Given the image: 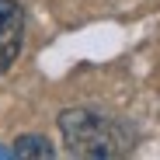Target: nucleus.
Masks as SVG:
<instances>
[{
  "mask_svg": "<svg viewBox=\"0 0 160 160\" xmlns=\"http://www.w3.org/2000/svg\"><path fill=\"white\" fill-rule=\"evenodd\" d=\"M59 132L66 150L87 160H112L132 150L129 129L115 115H104L94 108H66L59 115Z\"/></svg>",
  "mask_w": 160,
  "mask_h": 160,
  "instance_id": "1",
  "label": "nucleus"
},
{
  "mask_svg": "<svg viewBox=\"0 0 160 160\" xmlns=\"http://www.w3.org/2000/svg\"><path fill=\"white\" fill-rule=\"evenodd\" d=\"M24 45V14L18 0H0V73L11 70Z\"/></svg>",
  "mask_w": 160,
  "mask_h": 160,
  "instance_id": "2",
  "label": "nucleus"
},
{
  "mask_svg": "<svg viewBox=\"0 0 160 160\" xmlns=\"http://www.w3.org/2000/svg\"><path fill=\"white\" fill-rule=\"evenodd\" d=\"M11 153L14 157H52V146L42 136H21V139H14Z\"/></svg>",
  "mask_w": 160,
  "mask_h": 160,
  "instance_id": "3",
  "label": "nucleus"
}]
</instances>
